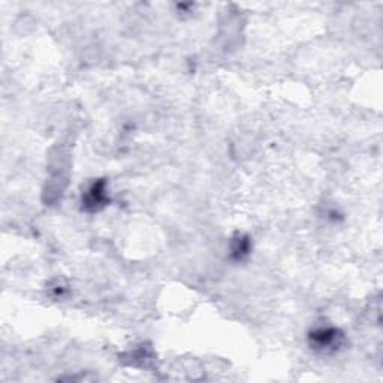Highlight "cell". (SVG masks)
I'll return each instance as SVG.
<instances>
[{
  "instance_id": "obj_1",
  "label": "cell",
  "mask_w": 383,
  "mask_h": 383,
  "mask_svg": "<svg viewBox=\"0 0 383 383\" xmlns=\"http://www.w3.org/2000/svg\"><path fill=\"white\" fill-rule=\"evenodd\" d=\"M343 342V334L335 328H317L310 333V344L317 350H335Z\"/></svg>"
},
{
  "instance_id": "obj_2",
  "label": "cell",
  "mask_w": 383,
  "mask_h": 383,
  "mask_svg": "<svg viewBox=\"0 0 383 383\" xmlns=\"http://www.w3.org/2000/svg\"><path fill=\"white\" fill-rule=\"evenodd\" d=\"M106 202H108V196H106L105 180H97L83 195V207L90 213L102 210L106 205Z\"/></svg>"
},
{
  "instance_id": "obj_3",
  "label": "cell",
  "mask_w": 383,
  "mask_h": 383,
  "mask_svg": "<svg viewBox=\"0 0 383 383\" xmlns=\"http://www.w3.org/2000/svg\"><path fill=\"white\" fill-rule=\"evenodd\" d=\"M250 251V239L246 235H238L237 238H234V242L231 244V253L232 258L237 260L244 259Z\"/></svg>"
}]
</instances>
